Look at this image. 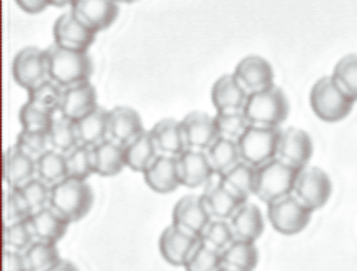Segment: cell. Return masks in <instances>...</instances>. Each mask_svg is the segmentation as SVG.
<instances>
[{
    "label": "cell",
    "instance_id": "obj_1",
    "mask_svg": "<svg viewBox=\"0 0 357 271\" xmlns=\"http://www.w3.org/2000/svg\"><path fill=\"white\" fill-rule=\"evenodd\" d=\"M49 59V77L61 87H70L89 82L93 74V62L87 51H73L52 44L45 49Z\"/></svg>",
    "mask_w": 357,
    "mask_h": 271
},
{
    "label": "cell",
    "instance_id": "obj_2",
    "mask_svg": "<svg viewBox=\"0 0 357 271\" xmlns=\"http://www.w3.org/2000/svg\"><path fill=\"white\" fill-rule=\"evenodd\" d=\"M94 203V193L84 179L66 178L59 185L51 187L49 206L64 216L69 223L84 219Z\"/></svg>",
    "mask_w": 357,
    "mask_h": 271
},
{
    "label": "cell",
    "instance_id": "obj_3",
    "mask_svg": "<svg viewBox=\"0 0 357 271\" xmlns=\"http://www.w3.org/2000/svg\"><path fill=\"white\" fill-rule=\"evenodd\" d=\"M356 101L344 93L332 76L322 77L310 91V107L324 123H339L351 114Z\"/></svg>",
    "mask_w": 357,
    "mask_h": 271
},
{
    "label": "cell",
    "instance_id": "obj_4",
    "mask_svg": "<svg viewBox=\"0 0 357 271\" xmlns=\"http://www.w3.org/2000/svg\"><path fill=\"white\" fill-rule=\"evenodd\" d=\"M301 169L294 168L279 157L257 168L255 196L264 203H273L294 193Z\"/></svg>",
    "mask_w": 357,
    "mask_h": 271
},
{
    "label": "cell",
    "instance_id": "obj_5",
    "mask_svg": "<svg viewBox=\"0 0 357 271\" xmlns=\"http://www.w3.org/2000/svg\"><path fill=\"white\" fill-rule=\"evenodd\" d=\"M289 109L290 106L284 91L273 86L271 89L248 95L243 111L252 126L280 127V124L287 119Z\"/></svg>",
    "mask_w": 357,
    "mask_h": 271
},
{
    "label": "cell",
    "instance_id": "obj_6",
    "mask_svg": "<svg viewBox=\"0 0 357 271\" xmlns=\"http://www.w3.org/2000/svg\"><path fill=\"white\" fill-rule=\"evenodd\" d=\"M280 132V127H248L247 132L236 141L242 161L248 162L253 168H260L265 162L275 160L277 151H279Z\"/></svg>",
    "mask_w": 357,
    "mask_h": 271
},
{
    "label": "cell",
    "instance_id": "obj_7",
    "mask_svg": "<svg viewBox=\"0 0 357 271\" xmlns=\"http://www.w3.org/2000/svg\"><path fill=\"white\" fill-rule=\"evenodd\" d=\"M312 210L302 204L294 194L284 196L267 204V216L272 228L285 236H294L309 226Z\"/></svg>",
    "mask_w": 357,
    "mask_h": 271
},
{
    "label": "cell",
    "instance_id": "obj_8",
    "mask_svg": "<svg viewBox=\"0 0 357 271\" xmlns=\"http://www.w3.org/2000/svg\"><path fill=\"white\" fill-rule=\"evenodd\" d=\"M292 194L309 210H321L329 203L332 196V181L329 174L321 168L307 166L298 173Z\"/></svg>",
    "mask_w": 357,
    "mask_h": 271
},
{
    "label": "cell",
    "instance_id": "obj_9",
    "mask_svg": "<svg viewBox=\"0 0 357 271\" xmlns=\"http://www.w3.org/2000/svg\"><path fill=\"white\" fill-rule=\"evenodd\" d=\"M12 76L26 91H31L32 87L51 79L47 51H40L39 47H26L19 51L12 62Z\"/></svg>",
    "mask_w": 357,
    "mask_h": 271
},
{
    "label": "cell",
    "instance_id": "obj_10",
    "mask_svg": "<svg viewBox=\"0 0 357 271\" xmlns=\"http://www.w3.org/2000/svg\"><path fill=\"white\" fill-rule=\"evenodd\" d=\"M96 31L86 26L73 10L57 17L52 27L54 44L73 51H87L96 39Z\"/></svg>",
    "mask_w": 357,
    "mask_h": 271
},
{
    "label": "cell",
    "instance_id": "obj_11",
    "mask_svg": "<svg viewBox=\"0 0 357 271\" xmlns=\"http://www.w3.org/2000/svg\"><path fill=\"white\" fill-rule=\"evenodd\" d=\"M200 243L202 238L186 233L172 223L160 236V253L169 265L185 266Z\"/></svg>",
    "mask_w": 357,
    "mask_h": 271
},
{
    "label": "cell",
    "instance_id": "obj_12",
    "mask_svg": "<svg viewBox=\"0 0 357 271\" xmlns=\"http://www.w3.org/2000/svg\"><path fill=\"white\" fill-rule=\"evenodd\" d=\"M210 221L211 218L208 211H206L205 204H203L202 194L183 196L174 204L172 223L186 233H192V235L202 238Z\"/></svg>",
    "mask_w": 357,
    "mask_h": 271
},
{
    "label": "cell",
    "instance_id": "obj_13",
    "mask_svg": "<svg viewBox=\"0 0 357 271\" xmlns=\"http://www.w3.org/2000/svg\"><path fill=\"white\" fill-rule=\"evenodd\" d=\"M178 160V171H180L181 186L197 189V187H205L210 181H213L215 174L211 168L206 151L200 149H185Z\"/></svg>",
    "mask_w": 357,
    "mask_h": 271
},
{
    "label": "cell",
    "instance_id": "obj_14",
    "mask_svg": "<svg viewBox=\"0 0 357 271\" xmlns=\"http://www.w3.org/2000/svg\"><path fill=\"white\" fill-rule=\"evenodd\" d=\"M314 143L305 131L297 127H289L280 132L279 151L277 157L297 169H304L312 160Z\"/></svg>",
    "mask_w": 357,
    "mask_h": 271
},
{
    "label": "cell",
    "instance_id": "obj_15",
    "mask_svg": "<svg viewBox=\"0 0 357 271\" xmlns=\"http://www.w3.org/2000/svg\"><path fill=\"white\" fill-rule=\"evenodd\" d=\"M234 76L248 94L261 93L273 87V69L260 56H247L236 64Z\"/></svg>",
    "mask_w": 357,
    "mask_h": 271
},
{
    "label": "cell",
    "instance_id": "obj_16",
    "mask_svg": "<svg viewBox=\"0 0 357 271\" xmlns=\"http://www.w3.org/2000/svg\"><path fill=\"white\" fill-rule=\"evenodd\" d=\"M183 124V134L186 149H200V151H206L211 144L217 139V123H215L213 116L206 114V112L195 111L190 112L181 119Z\"/></svg>",
    "mask_w": 357,
    "mask_h": 271
},
{
    "label": "cell",
    "instance_id": "obj_17",
    "mask_svg": "<svg viewBox=\"0 0 357 271\" xmlns=\"http://www.w3.org/2000/svg\"><path fill=\"white\" fill-rule=\"evenodd\" d=\"M118 0H76L70 10L93 31H105L114 24L119 10Z\"/></svg>",
    "mask_w": 357,
    "mask_h": 271
},
{
    "label": "cell",
    "instance_id": "obj_18",
    "mask_svg": "<svg viewBox=\"0 0 357 271\" xmlns=\"http://www.w3.org/2000/svg\"><path fill=\"white\" fill-rule=\"evenodd\" d=\"M34 178H37V161L34 157L29 156L17 146L6 149V154H3L6 186L17 189V187L26 186Z\"/></svg>",
    "mask_w": 357,
    "mask_h": 271
},
{
    "label": "cell",
    "instance_id": "obj_19",
    "mask_svg": "<svg viewBox=\"0 0 357 271\" xmlns=\"http://www.w3.org/2000/svg\"><path fill=\"white\" fill-rule=\"evenodd\" d=\"M144 183L155 193L168 194L176 191L181 186L178 160L173 156H160L153 161V164L143 173Z\"/></svg>",
    "mask_w": 357,
    "mask_h": 271
},
{
    "label": "cell",
    "instance_id": "obj_20",
    "mask_svg": "<svg viewBox=\"0 0 357 271\" xmlns=\"http://www.w3.org/2000/svg\"><path fill=\"white\" fill-rule=\"evenodd\" d=\"M202 199L211 219L227 221H230L236 210H238L243 203H247L242 201L240 198H236L235 194H231L230 191L222 185L218 176L217 179H213V181H210L208 185L205 186V189H203L202 193Z\"/></svg>",
    "mask_w": 357,
    "mask_h": 271
},
{
    "label": "cell",
    "instance_id": "obj_21",
    "mask_svg": "<svg viewBox=\"0 0 357 271\" xmlns=\"http://www.w3.org/2000/svg\"><path fill=\"white\" fill-rule=\"evenodd\" d=\"M98 107V94L91 82L66 87L59 112L73 121H79Z\"/></svg>",
    "mask_w": 357,
    "mask_h": 271
},
{
    "label": "cell",
    "instance_id": "obj_22",
    "mask_svg": "<svg viewBox=\"0 0 357 271\" xmlns=\"http://www.w3.org/2000/svg\"><path fill=\"white\" fill-rule=\"evenodd\" d=\"M248 95L234 74H225L211 87V102L217 112L243 111Z\"/></svg>",
    "mask_w": 357,
    "mask_h": 271
},
{
    "label": "cell",
    "instance_id": "obj_23",
    "mask_svg": "<svg viewBox=\"0 0 357 271\" xmlns=\"http://www.w3.org/2000/svg\"><path fill=\"white\" fill-rule=\"evenodd\" d=\"M146 129L143 127V119L135 109L126 106H118L109 111V139L126 146L136 139L141 132Z\"/></svg>",
    "mask_w": 357,
    "mask_h": 271
},
{
    "label": "cell",
    "instance_id": "obj_24",
    "mask_svg": "<svg viewBox=\"0 0 357 271\" xmlns=\"http://www.w3.org/2000/svg\"><path fill=\"white\" fill-rule=\"evenodd\" d=\"M31 228L34 233V238L39 241H45V243H59L62 238L66 236L69 228V221L61 216L56 210L51 206L44 208V210L32 212L31 218Z\"/></svg>",
    "mask_w": 357,
    "mask_h": 271
},
{
    "label": "cell",
    "instance_id": "obj_25",
    "mask_svg": "<svg viewBox=\"0 0 357 271\" xmlns=\"http://www.w3.org/2000/svg\"><path fill=\"white\" fill-rule=\"evenodd\" d=\"M149 131H151L158 153L163 154V156L178 157L186 149L181 121L163 119L160 123H156Z\"/></svg>",
    "mask_w": 357,
    "mask_h": 271
},
{
    "label": "cell",
    "instance_id": "obj_26",
    "mask_svg": "<svg viewBox=\"0 0 357 271\" xmlns=\"http://www.w3.org/2000/svg\"><path fill=\"white\" fill-rule=\"evenodd\" d=\"M231 229H234L235 240L253 241L255 243L264 235L265 218L260 208L253 203H243L230 218Z\"/></svg>",
    "mask_w": 357,
    "mask_h": 271
},
{
    "label": "cell",
    "instance_id": "obj_27",
    "mask_svg": "<svg viewBox=\"0 0 357 271\" xmlns=\"http://www.w3.org/2000/svg\"><path fill=\"white\" fill-rule=\"evenodd\" d=\"M76 126L79 143L94 148L109 139V111L98 106L84 118L76 121Z\"/></svg>",
    "mask_w": 357,
    "mask_h": 271
},
{
    "label": "cell",
    "instance_id": "obj_28",
    "mask_svg": "<svg viewBox=\"0 0 357 271\" xmlns=\"http://www.w3.org/2000/svg\"><path fill=\"white\" fill-rule=\"evenodd\" d=\"M94 168H96L98 176L102 178H113L121 173L126 168L124 146L111 139L94 146Z\"/></svg>",
    "mask_w": 357,
    "mask_h": 271
},
{
    "label": "cell",
    "instance_id": "obj_29",
    "mask_svg": "<svg viewBox=\"0 0 357 271\" xmlns=\"http://www.w3.org/2000/svg\"><path fill=\"white\" fill-rule=\"evenodd\" d=\"M124 151H126V168L136 171V173H144L153 164V161L160 156L151 131L141 132L136 139L124 146Z\"/></svg>",
    "mask_w": 357,
    "mask_h": 271
},
{
    "label": "cell",
    "instance_id": "obj_30",
    "mask_svg": "<svg viewBox=\"0 0 357 271\" xmlns=\"http://www.w3.org/2000/svg\"><path fill=\"white\" fill-rule=\"evenodd\" d=\"M218 179L231 194H235L242 201H248V198L255 194L257 168H253L248 162L240 161L225 174L218 176Z\"/></svg>",
    "mask_w": 357,
    "mask_h": 271
},
{
    "label": "cell",
    "instance_id": "obj_31",
    "mask_svg": "<svg viewBox=\"0 0 357 271\" xmlns=\"http://www.w3.org/2000/svg\"><path fill=\"white\" fill-rule=\"evenodd\" d=\"M223 266L234 271H253L259 265V249L253 241L235 240L222 251Z\"/></svg>",
    "mask_w": 357,
    "mask_h": 271
},
{
    "label": "cell",
    "instance_id": "obj_32",
    "mask_svg": "<svg viewBox=\"0 0 357 271\" xmlns=\"http://www.w3.org/2000/svg\"><path fill=\"white\" fill-rule=\"evenodd\" d=\"M206 156L213 168L217 176H222L227 171H230L235 164L242 161L240 157L238 143L234 139H227V137H217L215 143L206 149Z\"/></svg>",
    "mask_w": 357,
    "mask_h": 271
},
{
    "label": "cell",
    "instance_id": "obj_33",
    "mask_svg": "<svg viewBox=\"0 0 357 271\" xmlns=\"http://www.w3.org/2000/svg\"><path fill=\"white\" fill-rule=\"evenodd\" d=\"M49 143H51V149L61 153H69L70 149L76 148L79 143L77 136V126L76 121H73L68 116L57 111L54 114L51 129H49Z\"/></svg>",
    "mask_w": 357,
    "mask_h": 271
},
{
    "label": "cell",
    "instance_id": "obj_34",
    "mask_svg": "<svg viewBox=\"0 0 357 271\" xmlns=\"http://www.w3.org/2000/svg\"><path fill=\"white\" fill-rule=\"evenodd\" d=\"M37 178L43 179L49 186L59 185L68 176V162L66 154L56 149H49L37 160Z\"/></svg>",
    "mask_w": 357,
    "mask_h": 271
},
{
    "label": "cell",
    "instance_id": "obj_35",
    "mask_svg": "<svg viewBox=\"0 0 357 271\" xmlns=\"http://www.w3.org/2000/svg\"><path fill=\"white\" fill-rule=\"evenodd\" d=\"M29 271H47L59 263L61 253L56 243H45V241L36 240L24 251Z\"/></svg>",
    "mask_w": 357,
    "mask_h": 271
},
{
    "label": "cell",
    "instance_id": "obj_36",
    "mask_svg": "<svg viewBox=\"0 0 357 271\" xmlns=\"http://www.w3.org/2000/svg\"><path fill=\"white\" fill-rule=\"evenodd\" d=\"M66 162H68V176L76 179H84L96 174L94 168V148L86 144H77L76 148L66 153Z\"/></svg>",
    "mask_w": 357,
    "mask_h": 271
},
{
    "label": "cell",
    "instance_id": "obj_37",
    "mask_svg": "<svg viewBox=\"0 0 357 271\" xmlns=\"http://www.w3.org/2000/svg\"><path fill=\"white\" fill-rule=\"evenodd\" d=\"M29 94V102L36 104V106L43 107L45 111L57 112L62 102V94H64V87H61L57 82H54L52 79L40 82L39 86L32 87L31 91H27Z\"/></svg>",
    "mask_w": 357,
    "mask_h": 271
},
{
    "label": "cell",
    "instance_id": "obj_38",
    "mask_svg": "<svg viewBox=\"0 0 357 271\" xmlns=\"http://www.w3.org/2000/svg\"><path fill=\"white\" fill-rule=\"evenodd\" d=\"M54 114H56V112L45 111L43 107L27 101L19 111L20 127H22L24 131L45 132V134H47L49 129H51Z\"/></svg>",
    "mask_w": 357,
    "mask_h": 271
},
{
    "label": "cell",
    "instance_id": "obj_39",
    "mask_svg": "<svg viewBox=\"0 0 357 271\" xmlns=\"http://www.w3.org/2000/svg\"><path fill=\"white\" fill-rule=\"evenodd\" d=\"M215 123H217V131L220 137H227V139L234 141H238L247 132V129L252 126L245 111L217 112Z\"/></svg>",
    "mask_w": 357,
    "mask_h": 271
},
{
    "label": "cell",
    "instance_id": "obj_40",
    "mask_svg": "<svg viewBox=\"0 0 357 271\" xmlns=\"http://www.w3.org/2000/svg\"><path fill=\"white\" fill-rule=\"evenodd\" d=\"M332 79L337 82L340 89L346 93L349 98L357 101V54L342 57L337 64H335Z\"/></svg>",
    "mask_w": 357,
    "mask_h": 271
},
{
    "label": "cell",
    "instance_id": "obj_41",
    "mask_svg": "<svg viewBox=\"0 0 357 271\" xmlns=\"http://www.w3.org/2000/svg\"><path fill=\"white\" fill-rule=\"evenodd\" d=\"M234 241V229H231L230 221L227 219H211L202 235V243L208 245L217 251H225Z\"/></svg>",
    "mask_w": 357,
    "mask_h": 271
},
{
    "label": "cell",
    "instance_id": "obj_42",
    "mask_svg": "<svg viewBox=\"0 0 357 271\" xmlns=\"http://www.w3.org/2000/svg\"><path fill=\"white\" fill-rule=\"evenodd\" d=\"M34 241L36 238L29 219L19 221V223L14 224H6V229H3V246H6V249L24 253Z\"/></svg>",
    "mask_w": 357,
    "mask_h": 271
},
{
    "label": "cell",
    "instance_id": "obj_43",
    "mask_svg": "<svg viewBox=\"0 0 357 271\" xmlns=\"http://www.w3.org/2000/svg\"><path fill=\"white\" fill-rule=\"evenodd\" d=\"M222 266V251H217V249L210 248L208 245L200 243L183 268L185 271H218Z\"/></svg>",
    "mask_w": 357,
    "mask_h": 271
},
{
    "label": "cell",
    "instance_id": "obj_44",
    "mask_svg": "<svg viewBox=\"0 0 357 271\" xmlns=\"http://www.w3.org/2000/svg\"><path fill=\"white\" fill-rule=\"evenodd\" d=\"M51 187L52 186H49L43 179L34 178L26 186L17 187V189L22 194V198L26 199L31 212H36L49 206V201H51Z\"/></svg>",
    "mask_w": 357,
    "mask_h": 271
},
{
    "label": "cell",
    "instance_id": "obj_45",
    "mask_svg": "<svg viewBox=\"0 0 357 271\" xmlns=\"http://www.w3.org/2000/svg\"><path fill=\"white\" fill-rule=\"evenodd\" d=\"M31 210H29L26 199L22 198L19 189L7 187L6 196H3V223L14 224L19 221L31 218Z\"/></svg>",
    "mask_w": 357,
    "mask_h": 271
},
{
    "label": "cell",
    "instance_id": "obj_46",
    "mask_svg": "<svg viewBox=\"0 0 357 271\" xmlns=\"http://www.w3.org/2000/svg\"><path fill=\"white\" fill-rule=\"evenodd\" d=\"M17 148L22 149L24 153L32 156L37 161L44 153L51 149V143H49V134L45 132H31V131H20L17 136Z\"/></svg>",
    "mask_w": 357,
    "mask_h": 271
},
{
    "label": "cell",
    "instance_id": "obj_47",
    "mask_svg": "<svg viewBox=\"0 0 357 271\" xmlns=\"http://www.w3.org/2000/svg\"><path fill=\"white\" fill-rule=\"evenodd\" d=\"M3 271H29L24 253L6 249L3 251Z\"/></svg>",
    "mask_w": 357,
    "mask_h": 271
},
{
    "label": "cell",
    "instance_id": "obj_48",
    "mask_svg": "<svg viewBox=\"0 0 357 271\" xmlns=\"http://www.w3.org/2000/svg\"><path fill=\"white\" fill-rule=\"evenodd\" d=\"M15 2H17V6L26 12V14L31 15L40 14V12H44L49 6H51L49 0H15Z\"/></svg>",
    "mask_w": 357,
    "mask_h": 271
},
{
    "label": "cell",
    "instance_id": "obj_49",
    "mask_svg": "<svg viewBox=\"0 0 357 271\" xmlns=\"http://www.w3.org/2000/svg\"><path fill=\"white\" fill-rule=\"evenodd\" d=\"M47 271H79V270H77V266L74 265L73 261H68V260H61L59 263H57L56 266H54V268L47 270Z\"/></svg>",
    "mask_w": 357,
    "mask_h": 271
},
{
    "label": "cell",
    "instance_id": "obj_50",
    "mask_svg": "<svg viewBox=\"0 0 357 271\" xmlns=\"http://www.w3.org/2000/svg\"><path fill=\"white\" fill-rule=\"evenodd\" d=\"M49 2H51V6L54 7H73V3L76 2V0H49Z\"/></svg>",
    "mask_w": 357,
    "mask_h": 271
},
{
    "label": "cell",
    "instance_id": "obj_51",
    "mask_svg": "<svg viewBox=\"0 0 357 271\" xmlns=\"http://www.w3.org/2000/svg\"><path fill=\"white\" fill-rule=\"evenodd\" d=\"M131 2H136V0H118V3H131Z\"/></svg>",
    "mask_w": 357,
    "mask_h": 271
},
{
    "label": "cell",
    "instance_id": "obj_52",
    "mask_svg": "<svg viewBox=\"0 0 357 271\" xmlns=\"http://www.w3.org/2000/svg\"><path fill=\"white\" fill-rule=\"evenodd\" d=\"M218 271H234V270H230V268H227V266H222V268H220Z\"/></svg>",
    "mask_w": 357,
    "mask_h": 271
}]
</instances>
